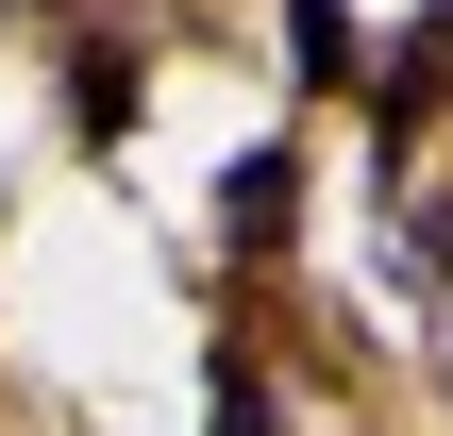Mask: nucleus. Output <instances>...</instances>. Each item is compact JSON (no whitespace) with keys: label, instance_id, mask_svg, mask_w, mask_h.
Instances as JSON below:
<instances>
[{"label":"nucleus","instance_id":"1","mask_svg":"<svg viewBox=\"0 0 453 436\" xmlns=\"http://www.w3.org/2000/svg\"><path fill=\"white\" fill-rule=\"evenodd\" d=\"M437 101H453V0L403 34V50H387V67H370V134H387V168L420 151V118H437Z\"/></svg>","mask_w":453,"mask_h":436},{"label":"nucleus","instance_id":"2","mask_svg":"<svg viewBox=\"0 0 453 436\" xmlns=\"http://www.w3.org/2000/svg\"><path fill=\"white\" fill-rule=\"evenodd\" d=\"M286 202H303L286 151H235V168H219V235H235V252H286Z\"/></svg>","mask_w":453,"mask_h":436},{"label":"nucleus","instance_id":"3","mask_svg":"<svg viewBox=\"0 0 453 436\" xmlns=\"http://www.w3.org/2000/svg\"><path fill=\"white\" fill-rule=\"evenodd\" d=\"M286 50H303V84H370V34H353V0H286Z\"/></svg>","mask_w":453,"mask_h":436},{"label":"nucleus","instance_id":"4","mask_svg":"<svg viewBox=\"0 0 453 436\" xmlns=\"http://www.w3.org/2000/svg\"><path fill=\"white\" fill-rule=\"evenodd\" d=\"M67 118L118 151V134H134V50H84V67H67Z\"/></svg>","mask_w":453,"mask_h":436},{"label":"nucleus","instance_id":"5","mask_svg":"<svg viewBox=\"0 0 453 436\" xmlns=\"http://www.w3.org/2000/svg\"><path fill=\"white\" fill-rule=\"evenodd\" d=\"M219 436H286V420H269V386H252V353H219Z\"/></svg>","mask_w":453,"mask_h":436}]
</instances>
